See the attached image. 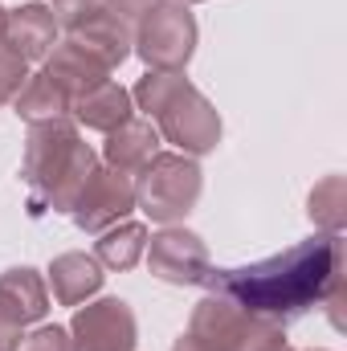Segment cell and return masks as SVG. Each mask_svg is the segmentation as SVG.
Wrapping results in <instances>:
<instances>
[{
  "mask_svg": "<svg viewBox=\"0 0 347 351\" xmlns=\"http://www.w3.org/2000/svg\"><path fill=\"white\" fill-rule=\"evenodd\" d=\"M204 286H208V294H225L241 311L270 319L278 327L294 323L344 286V237L315 233L311 241H298L265 262L237 265V269L208 265Z\"/></svg>",
  "mask_w": 347,
  "mask_h": 351,
  "instance_id": "1",
  "label": "cell"
},
{
  "mask_svg": "<svg viewBox=\"0 0 347 351\" xmlns=\"http://www.w3.org/2000/svg\"><path fill=\"white\" fill-rule=\"evenodd\" d=\"M94 168H98V160H94L90 143H82V135H78L70 114L29 123L21 176H25V184L33 192V208L37 213L41 208L70 213Z\"/></svg>",
  "mask_w": 347,
  "mask_h": 351,
  "instance_id": "2",
  "label": "cell"
},
{
  "mask_svg": "<svg viewBox=\"0 0 347 351\" xmlns=\"http://www.w3.org/2000/svg\"><path fill=\"white\" fill-rule=\"evenodd\" d=\"M131 102L156 119V131L180 147V156H208L221 143V114L217 106L184 78V70H147Z\"/></svg>",
  "mask_w": 347,
  "mask_h": 351,
  "instance_id": "3",
  "label": "cell"
},
{
  "mask_svg": "<svg viewBox=\"0 0 347 351\" xmlns=\"http://www.w3.org/2000/svg\"><path fill=\"white\" fill-rule=\"evenodd\" d=\"M200 168L192 156L180 152H156L135 180V208H143L152 221L160 225H176L180 217L192 213V204L200 200Z\"/></svg>",
  "mask_w": 347,
  "mask_h": 351,
  "instance_id": "4",
  "label": "cell"
},
{
  "mask_svg": "<svg viewBox=\"0 0 347 351\" xmlns=\"http://www.w3.org/2000/svg\"><path fill=\"white\" fill-rule=\"evenodd\" d=\"M131 53L147 70H184L196 53V16L180 0H160L131 25Z\"/></svg>",
  "mask_w": 347,
  "mask_h": 351,
  "instance_id": "5",
  "label": "cell"
},
{
  "mask_svg": "<svg viewBox=\"0 0 347 351\" xmlns=\"http://www.w3.org/2000/svg\"><path fill=\"white\" fill-rule=\"evenodd\" d=\"M265 327H274V323L250 315V311H241L225 294H208V298H200L192 306L188 335L200 339L208 351H250V343L258 339Z\"/></svg>",
  "mask_w": 347,
  "mask_h": 351,
  "instance_id": "6",
  "label": "cell"
},
{
  "mask_svg": "<svg viewBox=\"0 0 347 351\" xmlns=\"http://www.w3.org/2000/svg\"><path fill=\"white\" fill-rule=\"evenodd\" d=\"M58 29H66V41L90 53L94 62H102L106 70H115L131 58V25L123 16H115L106 4H90L82 12L62 16Z\"/></svg>",
  "mask_w": 347,
  "mask_h": 351,
  "instance_id": "7",
  "label": "cell"
},
{
  "mask_svg": "<svg viewBox=\"0 0 347 351\" xmlns=\"http://www.w3.org/2000/svg\"><path fill=\"white\" fill-rule=\"evenodd\" d=\"M49 315V294L37 269L16 265L0 274V351H16L29 323Z\"/></svg>",
  "mask_w": 347,
  "mask_h": 351,
  "instance_id": "8",
  "label": "cell"
},
{
  "mask_svg": "<svg viewBox=\"0 0 347 351\" xmlns=\"http://www.w3.org/2000/svg\"><path fill=\"white\" fill-rule=\"evenodd\" d=\"M135 208V180L115 168H94L86 188L78 192L70 217L82 233H102L119 221H127V213Z\"/></svg>",
  "mask_w": 347,
  "mask_h": 351,
  "instance_id": "9",
  "label": "cell"
},
{
  "mask_svg": "<svg viewBox=\"0 0 347 351\" xmlns=\"http://www.w3.org/2000/svg\"><path fill=\"white\" fill-rule=\"evenodd\" d=\"M74 351H135V315L123 298H98L78 306L70 323Z\"/></svg>",
  "mask_w": 347,
  "mask_h": 351,
  "instance_id": "10",
  "label": "cell"
},
{
  "mask_svg": "<svg viewBox=\"0 0 347 351\" xmlns=\"http://www.w3.org/2000/svg\"><path fill=\"white\" fill-rule=\"evenodd\" d=\"M143 254H147V269L160 282H172V286H196L208 274V250H204V241L196 233H188V229H176V225H164L147 241Z\"/></svg>",
  "mask_w": 347,
  "mask_h": 351,
  "instance_id": "11",
  "label": "cell"
},
{
  "mask_svg": "<svg viewBox=\"0 0 347 351\" xmlns=\"http://www.w3.org/2000/svg\"><path fill=\"white\" fill-rule=\"evenodd\" d=\"M53 41H58V16L49 4H21V8H8V21H4V45L12 53H21L25 62H45L53 53Z\"/></svg>",
  "mask_w": 347,
  "mask_h": 351,
  "instance_id": "12",
  "label": "cell"
},
{
  "mask_svg": "<svg viewBox=\"0 0 347 351\" xmlns=\"http://www.w3.org/2000/svg\"><path fill=\"white\" fill-rule=\"evenodd\" d=\"M41 74L62 90V94L70 98V106H74V98H82L86 90L102 86L110 70H106L102 62H94L90 53H82L78 45H70V41H66V45H58V49L45 58V70H41Z\"/></svg>",
  "mask_w": 347,
  "mask_h": 351,
  "instance_id": "13",
  "label": "cell"
},
{
  "mask_svg": "<svg viewBox=\"0 0 347 351\" xmlns=\"http://www.w3.org/2000/svg\"><path fill=\"white\" fill-rule=\"evenodd\" d=\"M156 152H160V131H156L152 123L135 119V114H131L123 127H115V131L106 135V147H102L106 164L123 176H135Z\"/></svg>",
  "mask_w": 347,
  "mask_h": 351,
  "instance_id": "14",
  "label": "cell"
},
{
  "mask_svg": "<svg viewBox=\"0 0 347 351\" xmlns=\"http://www.w3.org/2000/svg\"><path fill=\"white\" fill-rule=\"evenodd\" d=\"M102 278L106 274H102V265H98L94 254H62L49 265V286H53V298L62 306H78V302H86L90 294H98Z\"/></svg>",
  "mask_w": 347,
  "mask_h": 351,
  "instance_id": "15",
  "label": "cell"
},
{
  "mask_svg": "<svg viewBox=\"0 0 347 351\" xmlns=\"http://www.w3.org/2000/svg\"><path fill=\"white\" fill-rule=\"evenodd\" d=\"M70 114L78 119V123H86L90 131H115V127H123L127 119H131V90H123L119 82H102V86L86 90L82 98H74V106H70Z\"/></svg>",
  "mask_w": 347,
  "mask_h": 351,
  "instance_id": "16",
  "label": "cell"
},
{
  "mask_svg": "<svg viewBox=\"0 0 347 351\" xmlns=\"http://www.w3.org/2000/svg\"><path fill=\"white\" fill-rule=\"evenodd\" d=\"M143 250H147V225L119 221V225H110V229L98 233L94 258H98V265H106V269H131V265L143 258Z\"/></svg>",
  "mask_w": 347,
  "mask_h": 351,
  "instance_id": "17",
  "label": "cell"
},
{
  "mask_svg": "<svg viewBox=\"0 0 347 351\" xmlns=\"http://www.w3.org/2000/svg\"><path fill=\"white\" fill-rule=\"evenodd\" d=\"M12 110H16L21 119H29V123L62 119V114H70V98L53 86L45 74H29L25 86H21V94L12 98Z\"/></svg>",
  "mask_w": 347,
  "mask_h": 351,
  "instance_id": "18",
  "label": "cell"
},
{
  "mask_svg": "<svg viewBox=\"0 0 347 351\" xmlns=\"http://www.w3.org/2000/svg\"><path fill=\"white\" fill-rule=\"evenodd\" d=\"M311 221L323 233H344V217H347V184L344 176H327L323 184H315L311 200H307Z\"/></svg>",
  "mask_w": 347,
  "mask_h": 351,
  "instance_id": "19",
  "label": "cell"
},
{
  "mask_svg": "<svg viewBox=\"0 0 347 351\" xmlns=\"http://www.w3.org/2000/svg\"><path fill=\"white\" fill-rule=\"evenodd\" d=\"M25 78H29V62L21 53H12L8 45H0V106L21 94Z\"/></svg>",
  "mask_w": 347,
  "mask_h": 351,
  "instance_id": "20",
  "label": "cell"
},
{
  "mask_svg": "<svg viewBox=\"0 0 347 351\" xmlns=\"http://www.w3.org/2000/svg\"><path fill=\"white\" fill-rule=\"evenodd\" d=\"M16 351H74L66 327H37L33 335H21Z\"/></svg>",
  "mask_w": 347,
  "mask_h": 351,
  "instance_id": "21",
  "label": "cell"
},
{
  "mask_svg": "<svg viewBox=\"0 0 347 351\" xmlns=\"http://www.w3.org/2000/svg\"><path fill=\"white\" fill-rule=\"evenodd\" d=\"M102 4H106V8H110L115 16H123L127 25H135V21H139V16H143L147 8H156L160 0H102Z\"/></svg>",
  "mask_w": 347,
  "mask_h": 351,
  "instance_id": "22",
  "label": "cell"
},
{
  "mask_svg": "<svg viewBox=\"0 0 347 351\" xmlns=\"http://www.w3.org/2000/svg\"><path fill=\"white\" fill-rule=\"evenodd\" d=\"M250 351H294V348L286 343V335H282V327L274 323V327H265V331H261L258 339L250 343Z\"/></svg>",
  "mask_w": 347,
  "mask_h": 351,
  "instance_id": "23",
  "label": "cell"
},
{
  "mask_svg": "<svg viewBox=\"0 0 347 351\" xmlns=\"http://www.w3.org/2000/svg\"><path fill=\"white\" fill-rule=\"evenodd\" d=\"M90 4H102V0H53V16L62 21V16H70V12H82Z\"/></svg>",
  "mask_w": 347,
  "mask_h": 351,
  "instance_id": "24",
  "label": "cell"
},
{
  "mask_svg": "<svg viewBox=\"0 0 347 351\" xmlns=\"http://www.w3.org/2000/svg\"><path fill=\"white\" fill-rule=\"evenodd\" d=\"M172 351H208V348H204L200 339H192V335H180V339H176V348H172Z\"/></svg>",
  "mask_w": 347,
  "mask_h": 351,
  "instance_id": "25",
  "label": "cell"
},
{
  "mask_svg": "<svg viewBox=\"0 0 347 351\" xmlns=\"http://www.w3.org/2000/svg\"><path fill=\"white\" fill-rule=\"evenodd\" d=\"M4 21H8V8L0 4V45H4Z\"/></svg>",
  "mask_w": 347,
  "mask_h": 351,
  "instance_id": "26",
  "label": "cell"
},
{
  "mask_svg": "<svg viewBox=\"0 0 347 351\" xmlns=\"http://www.w3.org/2000/svg\"><path fill=\"white\" fill-rule=\"evenodd\" d=\"M180 4H196V0H180Z\"/></svg>",
  "mask_w": 347,
  "mask_h": 351,
  "instance_id": "27",
  "label": "cell"
}]
</instances>
